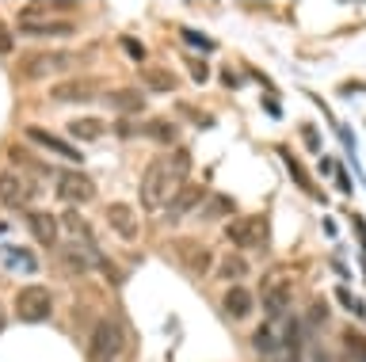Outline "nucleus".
Here are the masks:
<instances>
[{
    "label": "nucleus",
    "mask_w": 366,
    "mask_h": 362,
    "mask_svg": "<svg viewBox=\"0 0 366 362\" xmlns=\"http://www.w3.org/2000/svg\"><path fill=\"white\" fill-rule=\"evenodd\" d=\"M183 61H187V73L194 76V84H202L206 76H210V69H206V61H199V58H191V54H187V58H183Z\"/></svg>",
    "instance_id": "obj_24"
},
{
    "label": "nucleus",
    "mask_w": 366,
    "mask_h": 362,
    "mask_svg": "<svg viewBox=\"0 0 366 362\" xmlns=\"http://www.w3.org/2000/svg\"><path fill=\"white\" fill-rule=\"evenodd\" d=\"M107 221L111 229L122 236V241H137V218H134V206H126V202H111L107 206Z\"/></svg>",
    "instance_id": "obj_7"
},
{
    "label": "nucleus",
    "mask_w": 366,
    "mask_h": 362,
    "mask_svg": "<svg viewBox=\"0 0 366 362\" xmlns=\"http://www.w3.org/2000/svg\"><path fill=\"white\" fill-rule=\"evenodd\" d=\"M222 309H225V316H233V321H244V316L256 309V298H252L248 286H233L222 298Z\"/></svg>",
    "instance_id": "obj_8"
},
{
    "label": "nucleus",
    "mask_w": 366,
    "mask_h": 362,
    "mask_svg": "<svg viewBox=\"0 0 366 362\" xmlns=\"http://www.w3.org/2000/svg\"><path fill=\"white\" fill-rule=\"evenodd\" d=\"M27 138L31 141H39V145H46L50 153H61V156H69V161H80V149H73V145H65L57 134H50V130H42V126H27Z\"/></svg>",
    "instance_id": "obj_12"
},
{
    "label": "nucleus",
    "mask_w": 366,
    "mask_h": 362,
    "mask_svg": "<svg viewBox=\"0 0 366 362\" xmlns=\"http://www.w3.org/2000/svg\"><path fill=\"white\" fill-rule=\"evenodd\" d=\"M27 198V183L19 172H0V206H19Z\"/></svg>",
    "instance_id": "obj_11"
},
{
    "label": "nucleus",
    "mask_w": 366,
    "mask_h": 362,
    "mask_svg": "<svg viewBox=\"0 0 366 362\" xmlns=\"http://www.w3.org/2000/svg\"><path fill=\"white\" fill-rule=\"evenodd\" d=\"M153 134H157L160 141H172V126H153Z\"/></svg>",
    "instance_id": "obj_30"
},
{
    "label": "nucleus",
    "mask_w": 366,
    "mask_h": 362,
    "mask_svg": "<svg viewBox=\"0 0 366 362\" xmlns=\"http://www.w3.org/2000/svg\"><path fill=\"white\" fill-rule=\"evenodd\" d=\"M0 332H4V309H0Z\"/></svg>",
    "instance_id": "obj_31"
},
{
    "label": "nucleus",
    "mask_w": 366,
    "mask_h": 362,
    "mask_svg": "<svg viewBox=\"0 0 366 362\" xmlns=\"http://www.w3.org/2000/svg\"><path fill=\"white\" fill-rule=\"evenodd\" d=\"M217 271H222V278H244L248 275V263H244V256H225Z\"/></svg>",
    "instance_id": "obj_19"
},
{
    "label": "nucleus",
    "mask_w": 366,
    "mask_h": 362,
    "mask_svg": "<svg viewBox=\"0 0 366 362\" xmlns=\"http://www.w3.org/2000/svg\"><path fill=\"white\" fill-rule=\"evenodd\" d=\"M19 31L27 39H65L73 35L76 24H61V19H54V24H19Z\"/></svg>",
    "instance_id": "obj_14"
},
{
    "label": "nucleus",
    "mask_w": 366,
    "mask_h": 362,
    "mask_svg": "<svg viewBox=\"0 0 366 362\" xmlns=\"http://www.w3.org/2000/svg\"><path fill=\"white\" fill-rule=\"evenodd\" d=\"M225 236L233 241L237 248H259V244H267V218H244V221H233L225 229Z\"/></svg>",
    "instance_id": "obj_5"
},
{
    "label": "nucleus",
    "mask_w": 366,
    "mask_h": 362,
    "mask_svg": "<svg viewBox=\"0 0 366 362\" xmlns=\"http://www.w3.org/2000/svg\"><path fill=\"white\" fill-rule=\"evenodd\" d=\"M145 84L153 88V92H172V88H176L179 81H176V76H172L168 69H149V73H145Z\"/></svg>",
    "instance_id": "obj_18"
},
{
    "label": "nucleus",
    "mask_w": 366,
    "mask_h": 362,
    "mask_svg": "<svg viewBox=\"0 0 366 362\" xmlns=\"http://www.w3.org/2000/svg\"><path fill=\"white\" fill-rule=\"evenodd\" d=\"M8 259H11V263H19L16 271H39V259H34L31 252H19V248H11Z\"/></svg>",
    "instance_id": "obj_22"
},
{
    "label": "nucleus",
    "mask_w": 366,
    "mask_h": 362,
    "mask_svg": "<svg viewBox=\"0 0 366 362\" xmlns=\"http://www.w3.org/2000/svg\"><path fill=\"white\" fill-rule=\"evenodd\" d=\"M69 65H76V54H54V58H31L23 61V76H46L54 69H69Z\"/></svg>",
    "instance_id": "obj_9"
},
{
    "label": "nucleus",
    "mask_w": 366,
    "mask_h": 362,
    "mask_svg": "<svg viewBox=\"0 0 366 362\" xmlns=\"http://www.w3.org/2000/svg\"><path fill=\"white\" fill-rule=\"evenodd\" d=\"M187 263H191L194 275H202V271L210 267V252H206V248H187Z\"/></svg>",
    "instance_id": "obj_21"
},
{
    "label": "nucleus",
    "mask_w": 366,
    "mask_h": 362,
    "mask_svg": "<svg viewBox=\"0 0 366 362\" xmlns=\"http://www.w3.org/2000/svg\"><path fill=\"white\" fill-rule=\"evenodd\" d=\"M61 267L69 271V275H84V271L92 267V252L80 244H65L61 248Z\"/></svg>",
    "instance_id": "obj_16"
},
{
    "label": "nucleus",
    "mask_w": 366,
    "mask_h": 362,
    "mask_svg": "<svg viewBox=\"0 0 366 362\" xmlns=\"http://www.w3.org/2000/svg\"><path fill=\"white\" fill-rule=\"evenodd\" d=\"M122 50L130 54L134 61H145V46H142V42H137V39H130V35H126V39H122Z\"/></svg>",
    "instance_id": "obj_25"
},
{
    "label": "nucleus",
    "mask_w": 366,
    "mask_h": 362,
    "mask_svg": "<svg viewBox=\"0 0 366 362\" xmlns=\"http://www.w3.org/2000/svg\"><path fill=\"white\" fill-rule=\"evenodd\" d=\"M27 229H31V236H34V241H39V244H54L57 241V218H54V213H31V218H27Z\"/></svg>",
    "instance_id": "obj_13"
},
{
    "label": "nucleus",
    "mask_w": 366,
    "mask_h": 362,
    "mask_svg": "<svg viewBox=\"0 0 366 362\" xmlns=\"http://www.w3.org/2000/svg\"><path fill=\"white\" fill-rule=\"evenodd\" d=\"M313 362H336V358H332L325 347H313Z\"/></svg>",
    "instance_id": "obj_29"
},
{
    "label": "nucleus",
    "mask_w": 366,
    "mask_h": 362,
    "mask_svg": "<svg viewBox=\"0 0 366 362\" xmlns=\"http://www.w3.org/2000/svg\"><path fill=\"white\" fill-rule=\"evenodd\" d=\"M179 35H183V42H191V46H199V50H214V39H206V35H199V31H191V27H183Z\"/></svg>",
    "instance_id": "obj_23"
},
{
    "label": "nucleus",
    "mask_w": 366,
    "mask_h": 362,
    "mask_svg": "<svg viewBox=\"0 0 366 362\" xmlns=\"http://www.w3.org/2000/svg\"><path fill=\"white\" fill-rule=\"evenodd\" d=\"M202 198H206V191H202V187H194V183L179 187L176 195H172V218H179V213H191Z\"/></svg>",
    "instance_id": "obj_15"
},
{
    "label": "nucleus",
    "mask_w": 366,
    "mask_h": 362,
    "mask_svg": "<svg viewBox=\"0 0 366 362\" xmlns=\"http://www.w3.org/2000/svg\"><path fill=\"white\" fill-rule=\"evenodd\" d=\"M210 206H214V210H210V218H214V213H217V218H222V213H229V210H233V202H229L225 195H217V198L210 202Z\"/></svg>",
    "instance_id": "obj_27"
},
{
    "label": "nucleus",
    "mask_w": 366,
    "mask_h": 362,
    "mask_svg": "<svg viewBox=\"0 0 366 362\" xmlns=\"http://www.w3.org/2000/svg\"><path fill=\"white\" fill-rule=\"evenodd\" d=\"M107 104L114 111H122V115H142L145 92H137V88H114V92H107Z\"/></svg>",
    "instance_id": "obj_10"
},
{
    "label": "nucleus",
    "mask_w": 366,
    "mask_h": 362,
    "mask_svg": "<svg viewBox=\"0 0 366 362\" xmlns=\"http://www.w3.org/2000/svg\"><path fill=\"white\" fill-rule=\"evenodd\" d=\"M96 81H88V76H76V81H61L50 88V99L57 104H88V99H96Z\"/></svg>",
    "instance_id": "obj_6"
},
{
    "label": "nucleus",
    "mask_w": 366,
    "mask_h": 362,
    "mask_svg": "<svg viewBox=\"0 0 366 362\" xmlns=\"http://www.w3.org/2000/svg\"><path fill=\"white\" fill-rule=\"evenodd\" d=\"M16 313H19V321H27V324L50 321V313H54V293L46 290V286H23V290L16 293Z\"/></svg>",
    "instance_id": "obj_3"
},
{
    "label": "nucleus",
    "mask_w": 366,
    "mask_h": 362,
    "mask_svg": "<svg viewBox=\"0 0 366 362\" xmlns=\"http://www.w3.org/2000/svg\"><path fill=\"white\" fill-rule=\"evenodd\" d=\"M343 347L351 351L355 362H366V339H362L359 332H347V336H343Z\"/></svg>",
    "instance_id": "obj_20"
},
{
    "label": "nucleus",
    "mask_w": 366,
    "mask_h": 362,
    "mask_svg": "<svg viewBox=\"0 0 366 362\" xmlns=\"http://www.w3.org/2000/svg\"><path fill=\"white\" fill-rule=\"evenodd\" d=\"M126 347V332L119 321L103 316V321L92 328V339H88V362H114Z\"/></svg>",
    "instance_id": "obj_2"
},
{
    "label": "nucleus",
    "mask_w": 366,
    "mask_h": 362,
    "mask_svg": "<svg viewBox=\"0 0 366 362\" xmlns=\"http://www.w3.org/2000/svg\"><path fill=\"white\" fill-rule=\"evenodd\" d=\"M282 305H286V293H271V298H267V309H271V313H279Z\"/></svg>",
    "instance_id": "obj_28"
},
{
    "label": "nucleus",
    "mask_w": 366,
    "mask_h": 362,
    "mask_svg": "<svg viewBox=\"0 0 366 362\" xmlns=\"http://www.w3.org/2000/svg\"><path fill=\"white\" fill-rule=\"evenodd\" d=\"M57 198L73 202V206H84V202L96 198V183L84 172H61L57 176Z\"/></svg>",
    "instance_id": "obj_4"
},
{
    "label": "nucleus",
    "mask_w": 366,
    "mask_h": 362,
    "mask_svg": "<svg viewBox=\"0 0 366 362\" xmlns=\"http://www.w3.org/2000/svg\"><path fill=\"white\" fill-rule=\"evenodd\" d=\"M11 50H16V35L8 31V24H0V58H4V54H11Z\"/></svg>",
    "instance_id": "obj_26"
},
{
    "label": "nucleus",
    "mask_w": 366,
    "mask_h": 362,
    "mask_svg": "<svg viewBox=\"0 0 366 362\" xmlns=\"http://www.w3.org/2000/svg\"><path fill=\"white\" fill-rule=\"evenodd\" d=\"M69 134L80 138V141H96L103 134V122L99 119H73V122H69Z\"/></svg>",
    "instance_id": "obj_17"
},
{
    "label": "nucleus",
    "mask_w": 366,
    "mask_h": 362,
    "mask_svg": "<svg viewBox=\"0 0 366 362\" xmlns=\"http://www.w3.org/2000/svg\"><path fill=\"white\" fill-rule=\"evenodd\" d=\"M183 172H187V153L176 149L172 156H160V161H153L145 168V179H142V202L149 210H157V206H164V198H168V187H176Z\"/></svg>",
    "instance_id": "obj_1"
}]
</instances>
